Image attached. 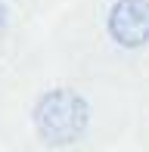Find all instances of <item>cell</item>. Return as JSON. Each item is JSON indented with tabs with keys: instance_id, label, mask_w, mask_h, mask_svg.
<instances>
[{
	"instance_id": "obj_1",
	"label": "cell",
	"mask_w": 149,
	"mask_h": 152,
	"mask_svg": "<svg viewBox=\"0 0 149 152\" xmlns=\"http://www.w3.org/2000/svg\"><path fill=\"white\" fill-rule=\"evenodd\" d=\"M124 102V90L59 62L53 72L16 81L0 109V130L22 152H96L134 124Z\"/></svg>"
},
{
	"instance_id": "obj_2",
	"label": "cell",
	"mask_w": 149,
	"mask_h": 152,
	"mask_svg": "<svg viewBox=\"0 0 149 152\" xmlns=\"http://www.w3.org/2000/svg\"><path fill=\"white\" fill-rule=\"evenodd\" d=\"M56 59L115 90H149V0H96L65 16Z\"/></svg>"
},
{
	"instance_id": "obj_3",
	"label": "cell",
	"mask_w": 149,
	"mask_h": 152,
	"mask_svg": "<svg viewBox=\"0 0 149 152\" xmlns=\"http://www.w3.org/2000/svg\"><path fill=\"white\" fill-rule=\"evenodd\" d=\"M134 130H137V140L143 152H149V90L140 93V102L134 109Z\"/></svg>"
},
{
	"instance_id": "obj_4",
	"label": "cell",
	"mask_w": 149,
	"mask_h": 152,
	"mask_svg": "<svg viewBox=\"0 0 149 152\" xmlns=\"http://www.w3.org/2000/svg\"><path fill=\"white\" fill-rule=\"evenodd\" d=\"M9 34H12V10H9L6 0H0V50L6 47Z\"/></svg>"
}]
</instances>
